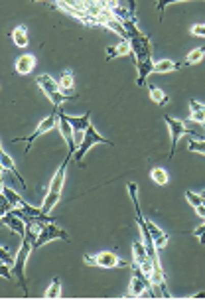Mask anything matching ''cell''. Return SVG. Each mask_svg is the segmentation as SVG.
I'll list each match as a JSON object with an SVG mask.
<instances>
[{
  "label": "cell",
  "mask_w": 205,
  "mask_h": 300,
  "mask_svg": "<svg viewBox=\"0 0 205 300\" xmlns=\"http://www.w3.org/2000/svg\"><path fill=\"white\" fill-rule=\"evenodd\" d=\"M203 58H205V49L203 47H199V49H193V52H190V54H188V58H186V61H188V65H195V63H199Z\"/></svg>",
  "instance_id": "obj_25"
},
{
  "label": "cell",
  "mask_w": 205,
  "mask_h": 300,
  "mask_svg": "<svg viewBox=\"0 0 205 300\" xmlns=\"http://www.w3.org/2000/svg\"><path fill=\"white\" fill-rule=\"evenodd\" d=\"M83 261L91 267H99V269H117V267H131V263L122 261L117 253L113 251H102L97 255H83Z\"/></svg>",
  "instance_id": "obj_5"
},
{
  "label": "cell",
  "mask_w": 205,
  "mask_h": 300,
  "mask_svg": "<svg viewBox=\"0 0 205 300\" xmlns=\"http://www.w3.org/2000/svg\"><path fill=\"white\" fill-rule=\"evenodd\" d=\"M182 67H188V61H172V60H162L154 63V73H168V71H177Z\"/></svg>",
  "instance_id": "obj_16"
},
{
  "label": "cell",
  "mask_w": 205,
  "mask_h": 300,
  "mask_svg": "<svg viewBox=\"0 0 205 300\" xmlns=\"http://www.w3.org/2000/svg\"><path fill=\"white\" fill-rule=\"evenodd\" d=\"M54 239L71 241V237H69V233H67L65 229L58 227L56 221H44V223H42V229H40V233H38V237H36V241H34V251L40 249V247H44L45 243H49V241H54Z\"/></svg>",
  "instance_id": "obj_4"
},
{
  "label": "cell",
  "mask_w": 205,
  "mask_h": 300,
  "mask_svg": "<svg viewBox=\"0 0 205 300\" xmlns=\"http://www.w3.org/2000/svg\"><path fill=\"white\" fill-rule=\"evenodd\" d=\"M190 111H191L190 119L205 127V105H201V103H199V101H195V99H191L190 101Z\"/></svg>",
  "instance_id": "obj_20"
},
{
  "label": "cell",
  "mask_w": 205,
  "mask_h": 300,
  "mask_svg": "<svg viewBox=\"0 0 205 300\" xmlns=\"http://www.w3.org/2000/svg\"><path fill=\"white\" fill-rule=\"evenodd\" d=\"M2 225L10 227V229H12L14 233H18L20 237L26 235V221H24L20 215H16L14 211H8L6 215H2Z\"/></svg>",
  "instance_id": "obj_9"
},
{
  "label": "cell",
  "mask_w": 205,
  "mask_h": 300,
  "mask_svg": "<svg viewBox=\"0 0 205 300\" xmlns=\"http://www.w3.org/2000/svg\"><path fill=\"white\" fill-rule=\"evenodd\" d=\"M134 63H136V71H138L136 83H138V87H144V85H146V77L150 73H154V63H156V61L152 60V58H146V60L134 61Z\"/></svg>",
  "instance_id": "obj_10"
},
{
  "label": "cell",
  "mask_w": 205,
  "mask_h": 300,
  "mask_svg": "<svg viewBox=\"0 0 205 300\" xmlns=\"http://www.w3.org/2000/svg\"><path fill=\"white\" fill-rule=\"evenodd\" d=\"M191 34L197 38H205V24H193L191 26Z\"/></svg>",
  "instance_id": "obj_31"
},
{
  "label": "cell",
  "mask_w": 205,
  "mask_h": 300,
  "mask_svg": "<svg viewBox=\"0 0 205 300\" xmlns=\"http://www.w3.org/2000/svg\"><path fill=\"white\" fill-rule=\"evenodd\" d=\"M129 42H131L134 61H142L146 60V58H152V42H150V36L138 34V36H132Z\"/></svg>",
  "instance_id": "obj_7"
},
{
  "label": "cell",
  "mask_w": 205,
  "mask_h": 300,
  "mask_svg": "<svg viewBox=\"0 0 205 300\" xmlns=\"http://www.w3.org/2000/svg\"><path fill=\"white\" fill-rule=\"evenodd\" d=\"M10 269H12V267H10V265H6V263H2V265H0V274H2L4 279H8V281L14 277V270H10Z\"/></svg>",
  "instance_id": "obj_30"
},
{
  "label": "cell",
  "mask_w": 205,
  "mask_h": 300,
  "mask_svg": "<svg viewBox=\"0 0 205 300\" xmlns=\"http://www.w3.org/2000/svg\"><path fill=\"white\" fill-rule=\"evenodd\" d=\"M188 150L190 152H199V154H205V140H197L191 136L190 142H188Z\"/></svg>",
  "instance_id": "obj_26"
},
{
  "label": "cell",
  "mask_w": 205,
  "mask_h": 300,
  "mask_svg": "<svg viewBox=\"0 0 205 300\" xmlns=\"http://www.w3.org/2000/svg\"><path fill=\"white\" fill-rule=\"evenodd\" d=\"M132 261H134V263H138V265H144L146 261H152L150 255H148L144 241L136 239L134 243H132Z\"/></svg>",
  "instance_id": "obj_14"
},
{
  "label": "cell",
  "mask_w": 205,
  "mask_h": 300,
  "mask_svg": "<svg viewBox=\"0 0 205 300\" xmlns=\"http://www.w3.org/2000/svg\"><path fill=\"white\" fill-rule=\"evenodd\" d=\"M67 120L71 122V127H73V133H75V140H83V136H85V131L89 129V124H91V111H87L85 115H67Z\"/></svg>",
  "instance_id": "obj_8"
},
{
  "label": "cell",
  "mask_w": 205,
  "mask_h": 300,
  "mask_svg": "<svg viewBox=\"0 0 205 300\" xmlns=\"http://www.w3.org/2000/svg\"><path fill=\"white\" fill-rule=\"evenodd\" d=\"M34 67H36V56H34V54H24V56H20V58L16 60V71L20 75L32 73Z\"/></svg>",
  "instance_id": "obj_12"
},
{
  "label": "cell",
  "mask_w": 205,
  "mask_h": 300,
  "mask_svg": "<svg viewBox=\"0 0 205 300\" xmlns=\"http://www.w3.org/2000/svg\"><path fill=\"white\" fill-rule=\"evenodd\" d=\"M148 93H150V99L156 103V105H168L170 103V97L164 93V91L158 87V85H154V83H148Z\"/></svg>",
  "instance_id": "obj_18"
},
{
  "label": "cell",
  "mask_w": 205,
  "mask_h": 300,
  "mask_svg": "<svg viewBox=\"0 0 205 300\" xmlns=\"http://www.w3.org/2000/svg\"><path fill=\"white\" fill-rule=\"evenodd\" d=\"M45 296L47 298H58V296H61V279L59 277H54L49 288L45 290Z\"/></svg>",
  "instance_id": "obj_24"
},
{
  "label": "cell",
  "mask_w": 205,
  "mask_h": 300,
  "mask_svg": "<svg viewBox=\"0 0 205 300\" xmlns=\"http://www.w3.org/2000/svg\"><path fill=\"white\" fill-rule=\"evenodd\" d=\"M12 42L16 47H26L28 45V30L26 26H16L12 30Z\"/></svg>",
  "instance_id": "obj_21"
},
{
  "label": "cell",
  "mask_w": 205,
  "mask_h": 300,
  "mask_svg": "<svg viewBox=\"0 0 205 300\" xmlns=\"http://www.w3.org/2000/svg\"><path fill=\"white\" fill-rule=\"evenodd\" d=\"M146 221H148V229H150V233H152V239H154V243H156V249L160 251V249H164V247L168 245L170 235H168L166 231H162L160 227L154 223V221H150V219H146Z\"/></svg>",
  "instance_id": "obj_13"
},
{
  "label": "cell",
  "mask_w": 205,
  "mask_h": 300,
  "mask_svg": "<svg viewBox=\"0 0 205 300\" xmlns=\"http://www.w3.org/2000/svg\"><path fill=\"white\" fill-rule=\"evenodd\" d=\"M12 210H14L12 202H10L4 194H0V215H6L8 211H12Z\"/></svg>",
  "instance_id": "obj_27"
},
{
  "label": "cell",
  "mask_w": 205,
  "mask_h": 300,
  "mask_svg": "<svg viewBox=\"0 0 205 300\" xmlns=\"http://www.w3.org/2000/svg\"><path fill=\"white\" fill-rule=\"evenodd\" d=\"M0 162H2V168H4V170H8L10 174H14L16 180H18L20 184H22V186H24V188H26V180H24V176L18 172V168H16L14 160H12V158L6 154V150H4V148H0Z\"/></svg>",
  "instance_id": "obj_11"
},
{
  "label": "cell",
  "mask_w": 205,
  "mask_h": 300,
  "mask_svg": "<svg viewBox=\"0 0 205 300\" xmlns=\"http://www.w3.org/2000/svg\"><path fill=\"white\" fill-rule=\"evenodd\" d=\"M0 261H2V263H6V265H10V267H14L16 265V257L8 255V251H6V247H4V245L0 247Z\"/></svg>",
  "instance_id": "obj_28"
},
{
  "label": "cell",
  "mask_w": 205,
  "mask_h": 300,
  "mask_svg": "<svg viewBox=\"0 0 205 300\" xmlns=\"http://www.w3.org/2000/svg\"><path fill=\"white\" fill-rule=\"evenodd\" d=\"M36 83H38V87L45 93V97L54 103L56 109H61V105H63L65 101H69V99H77V97H71V95H63L61 89H59L58 79H54L49 73L38 75V77H36Z\"/></svg>",
  "instance_id": "obj_2"
},
{
  "label": "cell",
  "mask_w": 205,
  "mask_h": 300,
  "mask_svg": "<svg viewBox=\"0 0 205 300\" xmlns=\"http://www.w3.org/2000/svg\"><path fill=\"white\" fill-rule=\"evenodd\" d=\"M150 178H152V182H156L158 186H166L168 184V172L164 170V168H160V166H156V168H152L150 170Z\"/></svg>",
  "instance_id": "obj_22"
},
{
  "label": "cell",
  "mask_w": 205,
  "mask_h": 300,
  "mask_svg": "<svg viewBox=\"0 0 205 300\" xmlns=\"http://www.w3.org/2000/svg\"><path fill=\"white\" fill-rule=\"evenodd\" d=\"M2 194L6 195V197H8L10 202H12V206H14V208H24V206H26V202H24V199H22L20 195L16 194L12 188H6L4 184H2Z\"/></svg>",
  "instance_id": "obj_23"
},
{
  "label": "cell",
  "mask_w": 205,
  "mask_h": 300,
  "mask_svg": "<svg viewBox=\"0 0 205 300\" xmlns=\"http://www.w3.org/2000/svg\"><path fill=\"white\" fill-rule=\"evenodd\" d=\"M191 233H193L195 237H199V243H201V245H205V221L199 225V227H195Z\"/></svg>",
  "instance_id": "obj_29"
},
{
  "label": "cell",
  "mask_w": 205,
  "mask_h": 300,
  "mask_svg": "<svg viewBox=\"0 0 205 300\" xmlns=\"http://www.w3.org/2000/svg\"><path fill=\"white\" fill-rule=\"evenodd\" d=\"M129 10L136 12V0H129Z\"/></svg>",
  "instance_id": "obj_32"
},
{
  "label": "cell",
  "mask_w": 205,
  "mask_h": 300,
  "mask_svg": "<svg viewBox=\"0 0 205 300\" xmlns=\"http://www.w3.org/2000/svg\"><path fill=\"white\" fill-rule=\"evenodd\" d=\"M56 124H59V111L54 107V113L52 115H47L38 127H36V131L32 133L30 136H26V138H14L12 142H26V148H24V152L28 154L30 148H32V144L36 142V138H40L42 135H45V133H49L52 129H56Z\"/></svg>",
  "instance_id": "obj_6"
},
{
  "label": "cell",
  "mask_w": 205,
  "mask_h": 300,
  "mask_svg": "<svg viewBox=\"0 0 205 300\" xmlns=\"http://www.w3.org/2000/svg\"><path fill=\"white\" fill-rule=\"evenodd\" d=\"M95 144H109V146H113L115 142H111L109 138H105L102 135H99V133H97V129H95L93 124H89V129L85 131L83 140L79 142V148H77V152L73 154L75 162H77L79 166H83V158H85V154H87L89 150L93 148Z\"/></svg>",
  "instance_id": "obj_3"
},
{
  "label": "cell",
  "mask_w": 205,
  "mask_h": 300,
  "mask_svg": "<svg viewBox=\"0 0 205 300\" xmlns=\"http://www.w3.org/2000/svg\"><path fill=\"white\" fill-rule=\"evenodd\" d=\"M71 158H73V152L67 150L63 162H61V166L58 168V172L54 174V178H52V182H49L47 194H45L44 204H42V210H44L45 213H49V211L54 210V206L58 204L59 197H61V190H63V184H65V172H67V164L71 162Z\"/></svg>",
  "instance_id": "obj_1"
},
{
  "label": "cell",
  "mask_w": 205,
  "mask_h": 300,
  "mask_svg": "<svg viewBox=\"0 0 205 300\" xmlns=\"http://www.w3.org/2000/svg\"><path fill=\"white\" fill-rule=\"evenodd\" d=\"M129 54H132L131 42H129V40H122L118 45L107 47V61L115 60V58H122V56H129Z\"/></svg>",
  "instance_id": "obj_15"
},
{
  "label": "cell",
  "mask_w": 205,
  "mask_h": 300,
  "mask_svg": "<svg viewBox=\"0 0 205 300\" xmlns=\"http://www.w3.org/2000/svg\"><path fill=\"white\" fill-rule=\"evenodd\" d=\"M59 83V89H61V93L63 95H71V97H77L73 91V73L69 71V69H65L63 73H61V77L58 79Z\"/></svg>",
  "instance_id": "obj_17"
},
{
  "label": "cell",
  "mask_w": 205,
  "mask_h": 300,
  "mask_svg": "<svg viewBox=\"0 0 205 300\" xmlns=\"http://www.w3.org/2000/svg\"><path fill=\"white\" fill-rule=\"evenodd\" d=\"M186 197H188V202H190L191 206L195 208V211H197V215H199V217H203V219H205L203 195H201V194H195V192H191V190H188V192H186Z\"/></svg>",
  "instance_id": "obj_19"
}]
</instances>
